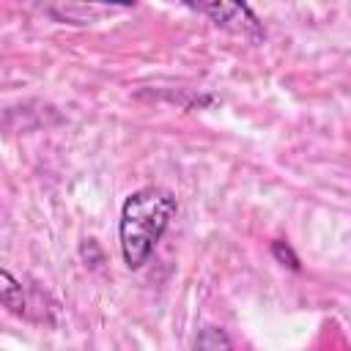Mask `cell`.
Wrapping results in <instances>:
<instances>
[{"mask_svg": "<svg viewBox=\"0 0 351 351\" xmlns=\"http://www.w3.org/2000/svg\"><path fill=\"white\" fill-rule=\"evenodd\" d=\"M176 211H178L176 195L162 186H143L123 200L118 239H121L123 263L129 269H140L151 258L156 241L167 230Z\"/></svg>", "mask_w": 351, "mask_h": 351, "instance_id": "1", "label": "cell"}, {"mask_svg": "<svg viewBox=\"0 0 351 351\" xmlns=\"http://www.w3.org/2000/svg\"><path fill=\"white\" fill-rule=\"evenodd\" d=\"M192 11L208 16L214 25L244 33V36H255L263 38V25L255 16V11L247 5V0H184Z\"/></svg>", "mask_w": 351, "mask_h": 351, "instance_id": "2", "label": "cell"}, {"mask_svg": "<svg viewBox=\"0 0 351 351\" xmlns=\"http://www.w3.org/2000/svg\"><path fill=\"white\" fill-rule=\"evenodd\" d=\"M0 307H5V310L14 313V315H27V296H25V288H22V282H19L11 271H5V269H0Z\"/></svg>", "mask_w": 351, "mask_h": 351, "instance_id": "3", "label": "cell"}, {"mask_svg": "<svg viewBox=\"0 0 351 351\" xmlns=\"http://www.w3.org/2000/svg\"><path fill=\"white\" fill-rule=\"evenodd\" d=\"M230 346H233V340L222 329H217V326L200 329L197 337L192 340V348H230Z\"/></svg>", "mask_w": 351, "mask_h": 351, "instance_id": "4", "label": "cell"}, {"mask_svg": "<svg viewBox=\"0 0 351 351\" xmlns=\"http://www.w3.org/2000/svg\"><path fill=\"white\" fill-rule=\"evenodd\" d=\"M271 255H274L282 266H288V269H293V271L302 269V266H299V258H296V252L288 247V241H271Z\"/></svg>", "mask_w": 351, "mask_h": 351, "instance_id": "5", "label": "cell"}, {"mask_svg": "<svg viewBox=\"0 0 351 351\" xmlns=\"http://www.w3.org/2000/svg\"><path fill=\"white\" fill-rule=\"evenodd\" d=\"M82 3H101V5H121V8H129V5H134L137 0H82Z\"/></svg>", "mask_w": 351, "mask_h": 351, "instance_id": "6", "label": "cell"}]
</instances>
